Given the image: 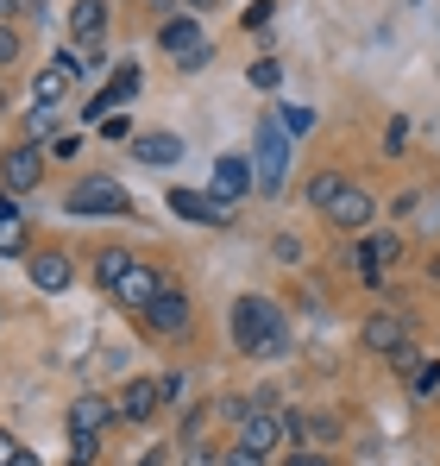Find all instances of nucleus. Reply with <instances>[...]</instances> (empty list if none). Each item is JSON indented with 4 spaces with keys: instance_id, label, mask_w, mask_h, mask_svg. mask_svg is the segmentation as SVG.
Segmentation results:
<instances>
[{
    "instance_id": "nucleus-15",
    "label": "nucleus",
    "mask_w": 440,
    "mask_h": 466,
    "mask_svg": "<svg viewBox=\"0 0 440 466\" xmlns=\"http://www.w3.org/2000/svg\"><path fill=\"white\" fill-rule=\"evenodd\" d=\"M107 416H120V403H107V397H75L70 403V435H107Z\"/></svg>"
},
{
    "instance_id": "nucleus-5",
    "label": "nucleus",
    "mask_w": 440,
    "mask_h": 466,
    "mask_svg": "<svg viewBox=\"0 0 440 466\" xmlns=\"http://www.w3.org/2000/svg\"><path fill=\"white\" fill-rule=\"evenodd\" d=\"M145 328L157 334V340H183V334L195 328V309H189V297H183L176 284H164V290L151 297V309H145Z\"/></svg>"
},
{
    "instance_id": "nucleus-38",
    "label": "nucleus",
    "mask_w": 440,
    "mask_h": 466,
    "mask_svg": "<svg viewBox=\"0 0 440 466\" xmlns=\"http://www.w3.org/2000/svg\"><path fill=\"white\" fill-rule=\"evenodd\" d=\"M13 57H19V32H13V25H0V64H13Z\"/></svg>"
},
{
    "instance_id": "nucleus-7",
    "label": "nucleus",
    "mask_w": 440,
    "mask_h": 466,
    "mask_svg": "<svg viewBox=\"0 0 440 466\" xmlns=\"http://www.w3.org/2000/svg\"><path fill=\"white\" fill-rule=\"evenodd\" d=\"M409 334H415V321H409L403 309H377L365 328H359V340H365L371 353H384V360H390V353H403V347H409Z\"/></svg>"
},
{
    "instance_id": "nucleus-36",
    "label": "nucleus",
    "mask_w": 440,
    "mask_h": 466,
    "mask_svg": "<svg viewBox=\"0 0 440 466\" xmlns=\"http://www.w3.org/2000/svg\"><path fill=\"white\" fill-rule=\"evenodd\" d=\"M101 139H133V127H126V114H107V120H101Z\"/></svg>"
},
{
    "instance_id": "nucleus-27",
    "label": "nucleus",
    "mask_w": 440,
    "mask_h": 466,
    "mask_svg": "<svg viewBox=\"0 0 440 466\" xmlns=\"http://www.w3.org/2000/svg\"><path fill=\"white\" fill-rule=\"evenodd\" d=\"M277 120H284V133H290V139L315 133V107H277Z\"/></svg>"
},
{
    "instance_id": "nucleus-32",
    "label": "nucleus",
    "mask_w": 440,
    "mask_h": 466,
    "mask_svg": "<svg viewBox=\"0 0 440 466\" xmlns=\"http://www.w3.org/2000/svg\"><path fill=\"white\" fill-rule=\"evenodd\" d=\"M271 13H277V6H271V0H252V6H245V19H239V25H245V32H258V25H271Z\"/></svg>"
},
{
    "instance_id": "nucleus-3",
    "label": "nucleus",
    "mask_w": 440,
    "mask_h": 466,
    "mask_svg": "<svg viewBox=\"0 0 440 466\" xmlns=\"http://www.w3.org/2000/svg\"><path fill=\"white\" fill-rule=\"evenodd\" d=\"M157 51H164V57H176V70H202V64L215 57V45H208V32H202V19H195V13L164 19V25H157Z\"/></svg>"
},
{
    "instance_id": "nucleus-21",
    "label": "nucleus",
    "mask_w": 440,
    "mask_h": 466,
    "mask_svg": "<svg viewBox=\"0 0 440 466\" xmlns=\"http://www.w3.org/2000/svg\"><path fill=\"white\" fill-rule=\"evenodd\" d=\"M57 127H64V114L32 101V114H25V146H57Z\"/></svg>"
},
{
    "instance_id": "nucleus-8",
    "label": "nucleus",
    "mask_w": 440,
    "mask_h": 466,
    "mask_svg": "<svg viewBox=\"0 0 440 466\" xmlns=\"http://www.w3.org/2000/svg\"><path fill=\"white\" fill-rule=\"evenodd\" d=\"M284 435L295 448H327V441H340V416H327V410H284Z\"/></svg>"
},
{
    "instance_id": "nucleus-24",
    "label": "nucleus",
    "mask_w": 440,
    "mask_h": 466,
    "mask_svg": "<svg viewBox=\"0 0 440 466\" xmlns=\"http://www.w3.org/2000/svg\"><path fill=\"white\" fill-rule=\"evenodd\" d=\"M340 265H346L353 278H365V284H377V278H384V271L371 265V246H365V239H359V246H340Z\"/></svg>"
},
{
    "instance_id": "nucleus-25",
    "label": "nucleus",
    "mask_w": 440,
    "mask_h": 466,
    "mask_svg": "<svg viewBox=\"0 0 440 466\" xmlns=\"http://www.w3.org/2000/svg\"><path fill=\"white\" fill-rule=\"evenodd\" d=\"M365 246H371V265H377V271H390V265L403 258V239H396V233H371Z\"/></svg>"
},
{
    "instance_id": "nucleus-29",
    "label": "nucleus",
    "mask_w": 440,
    "mask_h": 466,
    "mask_svg": "<svg viewBox=\"0 0 440 466\" xmlns=\"http://www.w3.org/2000/svg\"><path fill=\"white\" fill-rule=\"evenodd\" d=\"M70 461L75 466H95V461H101V435H75V441H70Z\"/></svg>"
},
{
    "instance_id": "nucleus-26",
    "label": "nucleus",
    "mask_w": 440,
    "mask_h": 466,
    "mask_svg": "<svg viewBox=\"0 0 440 466\" xmlns=\"http://www.w3.org/2000/svg\"><path fill=\"white\" fill-rule=\"evenodd\" d=\"M220 461H226V454H220L215 441H202V435L183 441V466H220Z\"/></svg>"
},
{
    "instance_id": "nucleus-37",
    "label": "nucleus",
    "mask_w": 440,
    "mask_h": 466,
    "mask_svg": "<svg viewBox=\"0 0 440 466\" xmlns=\"http://www.w3.org/2000/svg\"><path fill=\"white\" fill-rule=\"evenodd\" d=\"M390 366H396L403 379H415V366H422V353H415V347H403V353H390Z\"/></svg>"
},
{
    "instance_id": "nucleus-28",
    "label": "nucleus",
    "mask_w": 440,
    "mask_h": 466,
    "mask_svg": "<svg viewBox=\"0 0 440 466\" xmlns=\"http://www.w3.org/2000/svg\"><path fill=\"white\" fill-rule=\"evenodd\" d=\"M245 82H252V88H277V82H284V64H271V57H258V64L245 70Z\"/></svg>"
},
{
    "instance_id": "nucleus-31",
    "label": "nucleus",
    "mask_w": 440,
    "mask_h": 466,
    "mask_svg": "<svg viewBox=\"0 0 440 466\" xmlns=\"http://www.w3.org/2000/svg\"><path fill=\"white\" fill-rule=\"evenodd\" d=\"M220 466H271V454H258V448H245V441H233L226 448V461Z\"/></svg>"
},
{
    "instance_id": "nucleus-16",
    "label": "nucleus",
    "mask_w": 440,
    "mask_h": 466,
    "mask_svg": "<svg viewBox=\"0 0 440 466\" xmlns=\"http://www.w3.org/2000/svg\"><path fill=\"white\" fill-rule=\"evenodd\" d=\"M70 252H57V246H45V252H32V284L38 290H70Z\"/></svg>"
},
{
    "instance_id": "nucleus-33",
    "label": "nucleus",
    "mask_w": 440,
    "mask_h": 466,
    "mask_svg": "<svg viewBox=\"0 0 440 466\" xmlns=\"http://www.w3.org/2000/svg\"><path fill=\"white\" fill-rule=\"evenodd\" d=\"M409 385H415V390H440V360H422V366H415V379H409Z\"/></svg>"
},
{
    "instance_id": "nucleus-17",
    "label": "nucleus",
    "mask_w": 440,
    "mask_h": 466,
    "mask_svg": "<svg viewBox=\"0 0 440 466\" xmlns=\"http://www.w3.org/2000/svg\"><path fill=\"white\" fill-rule=\"evenodd\" d=\"M277 435H284V416H271V410H258V403H252V416L239 422V441H245V448H258V454H271V448H277Z\"/></svg>"
},
{
    "instance_id": "nucleus-20",
    "label": "nucleus",
    "mask_w": 440,
    "mask_h": 466,
    "mask_svg": "<svg viewBox=\"0 0 440 466\" xmlns=\"http://www.w3.org/2000/svg\"><path fill=\"white\" fill-rule=\"evenodd\" d=\"M133 157H139V164H176V157H183V139H176V133H139V139H133Z\"/></svg>"
},
{
    "instance_id": "nucleus-40",
    "label": "nucleus",
    "mask_w": 440,
    "mask_h": 466,
    "mask_svg": "<svg viewBox=\"0 0 440 466\" xmlns=\"http://www.w3.org/2000/svg\"><path fill=\"white\" fill-rule=\"evenodd\" d=\"M6 466H45V461H38V454H25V448H19V454H13V461H6Z\"/></svg>"
},
{
    "instance_id": "nucleus-23",
    "label": "nucleus",
    "mask_w": 440,
    "mask_h": 466,
    "mask_svg": "<svg viewBox=\"0 0 440 466\" xmlns=\"http://www.w3.org/2000/svg\"><path fill=\"white\" fill-rule=\"evenodd\" d=\"M340 189H346V177H340V170H321V177H308V208H321V215H327V208L340 202Z\"/></svg>"
},
{
    "instance_id": "nucleus-22",
    "label": "nucleus",
    "mask_w": 440,
    "mask_h": 466,
    "mask_svg": "<svg viewBox=\"0 0 440 466\" xmlns=\"http://www.w3.org/2000/svg\"><path fill=\"white\" fill-rule=\"evenodd\" d=\"M126 271H133V252H120V246H101V252H95V284H101V290H114Z\"/></svg>"
},
{
    "instance_id": "nucleus-12",
    "label": "nucleus",
    "mask_w": 440,
    "mask_h": 466,
    "mask_svg": "<svg viewBox=\"0 0 440 466\" xmlns=\"http://www.w3.org/2000/svg\"><path fill=\"white\" fill-rule=\"evenodd\" d=\"M245 189H258V170H252V157H239V152L215 157V196H220V202H239Z\"/></svg>"
},
{
    "instance_id": "nucleus-41",
    "label": "nucleus",
    "mask_w": 440,
    "mask_h": 466,
    "mask_svg": "<svg viewBox=\"0 0 440 466\" xmlns=\"http://www.w3.org/2000/svg\"><path fill=\"white\" fill-rule=\"evenodd\" d=\"M139 466H164V448H151V454H139Z\"/></svg>"
},
{
    "instance_id": "nucleus-39",
    "label": "nucleus",
    "mask_w": 440,
    "mask_h": 466,
    "mask_svg": "<svg viewBox=\"0 0 440 466\" xmlns=\"http://www.w3.org/2000/svg\"><path fill=\"white\" fill-rule=\"evenodd\" d=\"M13 454H19V441H13V435H6V429H0V466L13 461Z\"/></svg>"
},
{
    "instance_id": "nucleus-30",
    "label": "nucleus",
    "mask_w": 440,
    "mask_h": 466,
    "mask_svg": "<svg viewBox=\"0 0 440 466\" xmlns=\"http://www.w3.org/2000/svg\"><path fill=\"white\" fill-rule=\"evenodd\" d=\"M403 146H409V114H390V133H384V152L396 157Z\"/></svg>"
},
{
    "instance_id": "nucleus-19",
    "label": "nucleus",
    "mask_w": 440,
    "mask_h": 466,
    "mask_svg": "<svg viewBox=\"0 0 440 466\" xmlns=\"http://www.w3.org/2000/svg\"><path fill=\"white\" fill-rule=\"evenodd\" d=\"M70 70H64V64H57V57H51V64H45V70H38V76H32V101H38V107H64V95H70Z\"/></svg>"
},
{
    "instance_id": "nucleus-42",
    "label": "nucleus",
    "mask_w": 440,
    "mask_h": 466,
    "mask_svg": "<svg viewBox=\"0 0 440 466\" xmlns=\"http://www.w3.org/2000/svg\"><path fill=\"white\" fill-rule=\"evenodd\" d=\"M183 6H189V13H208V6H215V0H183Z\"/></svg>"
},
{
    "instance_id": "nucleus-1",
    "label": "nucleus",
    "mask_w": 440,
    "mask_h": 466,
    "mask_svg": "<svg viewBox=\"0 0 440 466\" xmlns=\"http://www.w3.org/2000/svg\"><path fill=\"white\" fill-rule=\"evenodd\" d=\"M226 328H233V347L245 360H277L290 347V321H284V309L271 297H239L233 315H226Z\"/></svg>"
},
{
    "instance_id": "nucleus-34",
    "label": "nucleus",
    "mask_w": 440,
    "mask_h": 466,
    "mask_svg": "<svg viewBox=\"0 0 440 466\" xmlns=\"http://www.w3.org/2000/svg\"><path fill=\"white\" fill-rule=\"evenodd\" d=\"M19 13H45V6L38 0H0V25H13Z\"/></svg>"
},
{
    "instance_id": "nucleus-18",
    "label": "nucleus",
    "mask_w": 440,
    "mask_h": 466,
    "mask_svg": "<svg viewBox=\"0 0 440 466\" xmlns=\"http://www.w3.org/2000/svg\"><path fill=\"white\" fill-rule=\"evenodd\" d=\"M25 252V215H19V196L0 189V258H19Z\"/></svg>"
},
{
    "instance_id": "nucleus-11",
    "label": "nucleus",
    "mask_w": 440,
    "mask_h": 466,
    "mask_svg": "<svg viewBox=\"0 0 440 466\" xmlns=\"http://www.w3.org/2000/svg\"><path fill=\"white\" fill-rule=\"evenodd\" d=\"M164 284H170V278H164L157 265H139V258H133V271H126V278L114 284V297H120L126 309H139V315H145V309H151V297H157Z\"/></svg>"
},
{
    "instance_id": "nucleus-2",
    "label": "nucleus",
    "mask_w": 440,
    "mask_h": 466,
    "mask_svg": "<svg viewBox=\"0 0 440 466\" xmlns=\"http://www.w3.org/2000/svg\"><path fill=\"white\" fill-rule=\"evenodd\" d=\"M252 170H258V196H277L290 177V133L277 114H258V139H252Z\"/></svg>"
},
{
    "instance_id": "nucleus-9",
    "label": "nucleus",
    "mask_w": 440,
    "mask_h": 466,
    "mask_svg": "<svg viewBox=\"0 0 440 466\" xmlns=\"http://www.w3.org/2000/svg\"><path fill=\"white\" fill-rule=\"evenodd\" d=\"M170 208H176L183 221H195V228H226V221H233V202H220L208 189H170Z\"/></svg>"
},
{
    "instance_id": "nucleus-4",
    "label": "nucleus",
    "mask_w": 440,
    "mask_h": 466,
    "mask_svg": "<svg viewBox=\"0 0 440 466\" xmlns=\"http://www.w3.org/2000/svg\"><path fill=\"white\" fill-rule=\"evenodd\" d=\"M133 202H126V189L114 183V177H82L70 196H64V215H75V221H101V215H126Z\"/></svg>"
},
{
    "instance_id": "nucleus-14",
    "label": "nucleus",
    "mask_w": 440,
    "mask_h": 466,
    "mask_svg": "<svg viewBox=\"0 0 440 466\" xmlns=\"http://www.w3.org/2000/svg\"><path fill=\"white\" fill-rule=\"evenodd\" d=\"M157 410H164V385L157 379H133L120 390V422H157Z\"/></svg>"
},
{
    "instance_id": "nucleus-35",
    "label": "nucleus",
    "mask_w": 440,
    "mask_h": 466,
    "mask_svg": "<svg viewBox=\"0 0 440 466\" xmlns=\"http://www.w3.org/2000/svg\"><path fill=\"white\" fill-rule=\"evenodd\" d=\"M284 466H334V461H327V448H295Z\"/></svg>"
},
{
    "instance_id": "nucleus-13",
    "label": "nucleus",
    "mask_w": 440,
    "mask_h": 466,
    "mask_svg": "<svg viewBox=\"0 0 440 466\" xmlns=\"http://www.w3.org/2000/svg\"><path fill=\"white\" fill-rule=\"evenodd\" d=\"M371 215H377V202H371L359 183H346V189H340V202L327 208V221H334L340 233H365V228H371Z\"/></svg>"
},
{
    "instance_id": "nucleus-10",
    "label": "nucleus",
    "mask_w": 440,
    "mask_h": 466,
    "mask_svg": "<svg viewBox=\"0 0 440 466\" xmlns=\"http://www.w3.org/2000/svg\"><path fill=\"white\" fill-rule=\"evenodd\" d=\"M70 38L88 45V57H107V0H75L70 6Z\"/></svg>"
},
{
    "instance_id": "nucleus-6",
    "label": "nucleus",
    "mask_w": 440,
    "mask_h": 466,
    "mask_svg": "<svg viewBox=\"0 0 440 466\" xmlns=\"http://www.w3.org/2000/svg\"><path fill=\"white\" fill-rule=\"evenodd\" d=\"M38 183H45V146H25V139H19L13 152L0 157V189H6V196H32Z\"/></svg>"
}]
</instances>
